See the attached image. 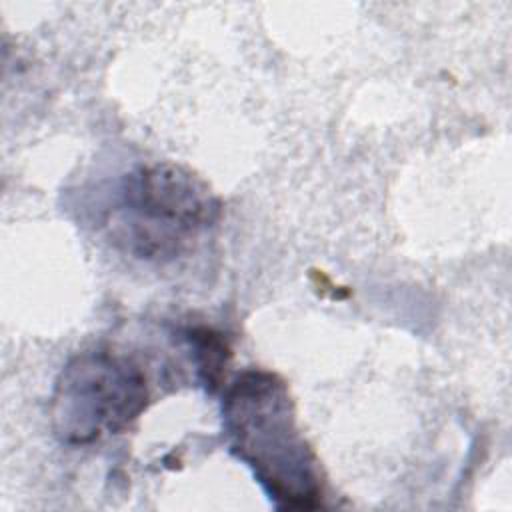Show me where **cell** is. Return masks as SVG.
Listing matches in <instances>:
<instances>
[{
  "label": "cell",
  "mask_w": 512,
  "mask_h": 512,
  "mask_svg": "<svg viewBox=\"0 0 512 512\" xmlns=\"http://www.w3.org/2000/svg\"><path fill=\"white\" fill-rule=\"evenodd\" d=\"M228 450L250 468L278 510H314L324 500L320 460L306 442L288 384L274 372L238 374L222 398Z\"/></svg>",
  "instance_id": "6da1fadb"
},
{
  "label": "cell",
  "mask_w": 512,
  "mask_h": 512,
  "mask_svg": "<svg viewBox=\"0 0 512 512\" xmlns=\"http://www.w3.org/2000/svg\"><path fill=\"white\" fill-rule=\"evenodd\" d=\"M220 214V198L198 174L174 162H154L124 178L110 230L134 256L170 260Z\"/></svg>",
  "instance_id": "7a4b0ae2"
},
{
  "label": "cell",
  "mask_w": 512,
  "mask_h": 512,
  "mask_svg": "<svg viewBox=\"0 0 512 512\" xmlns=\"http://www.w3.org/2000/svg\"><path fill=\"white\" fill-rule=\"evenodd\" d=\"M146 404V376L132 360L112 350H88L60 370L50 422L62 444L86 446L126 430Z\"/></svg>",
  "instance_id": "3957f363"
},
{
  "label": "cell",
  "mask_w": 512,
  "mask_h": 512,
  "mask_svg": "<svg viewBox=\"0 0 512 512\" xmlns=\"http://www.w3.org/2000/svg\"><path fill=\"white\" fill-rule=\"evenodd\" d=\"M188 340L194 346L200 380L208 392L222 388L224 372L230 360V346L220 332L210 328L188 330Z\"/></svg>",
  "instance_id": "277c9868"
}]
</instances>
